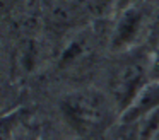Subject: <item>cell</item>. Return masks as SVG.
I'll list each match as a JSON object with an SVG mask.
<instances>
[{
  "label": "cell",
  "mask_w": 159,
  "mask_h": 140,
  "mask_svg": "<svg viewBox=\"0 0 159 140\" xmlns=\"http://www.w3.org/2000/svg\"><path fill=\"white\" fill-rule=\"evenodd\" d=\"M152 140H159V130H157V133H156V135L152 137Z\"/></svg>",
  "instance_id": "7"
},
{
  "label": "cell",
  "mask_w": 159,
  "mask_h": 140,
  "mask_svg": "<svg viewBox=\"0 0 159 140\" xmlns=\"http://www.w3.org/2000/svg\"><path fill=\"white\" fill-rule=\"evenodd\" d=\"M62 108L67 118L79 128H91L104 116V101L98 94H70Z\"/></svg>",
  "instance_id": "1"
},
{
  "label": "cell",
  "mask_w": 159,
  "mask_h": 140,
  "mask_svg": "<svg viewBox=\"0 0 159 140\" xmlns=\"http://www.w3.org/2000/svg\"><path fill=\"white\" fill-rule=\"evenodd\" d=\"M140 27H142V12L139 9V5L121 10L118 14L115 33H113V38H111L113 48H116V50L128 48L139 38Z\"/></svg>",
  "instance_id": "3"
},
{
  "label": "cell",
  "mask_w": 159,
  "mask_h": 140,
  "mask_svg": "<svg viewBox=\"0 0 159 140\" xmlns=\"http://www.w3.org/2000/svg\"><path fill=\"white\" fill-rule=\"evenodd\" d=\"M137 3H139V0H118V12L116 14H120L121 10L128 9V7L137 5Z\"/></svg>",
  "instance_id": "6"
},
{
  "label": "cell",
  "mask_w": 159,
  "mask_h": 140,
  "mask_svg": "<svg viewBox=\"0 0 159 140\" xmlns=\"http://www.w3.org/2000/svg\"><path fill=\"white\" fill-rule=\"evenodd\" d=\"M89 3L98 16H110L118 12V0H89Z\"/></svg>",
  "instance_id": "5"
},
{
  "label": "cell",
  "mask_w": 159,
  "mask_h": 140,
  "mask_svg": "<svg viewBox=\"0 0 159 140\" xmlns=\"http://www.w3.org/2000/svg\"><path fill=\"white\" fill-rule=\"evenodd\" d=\"M145 67L142 63H128L121 68L113 85V94L118 104L121 106V111L134 101L137 92L144 87Z\"/></svg>",
  "instance_id": "2"
},
{
  "label": "cell",
  "mask_w": 159,
  "mask_h": 140,
  "mask_svg": "<svg viewBox=\"0 0 159 140\" xmlns=\"http://www.w3.org/2000/svg\"><path fill=\"white\" fill-rule=\"evenodd\" d=\"M154 108H159V80L145 84L137 92L134 101L121 111L120 120L121 123H132Z\"/></svg>",
  "instance_id": "4"
}]
</instances>
